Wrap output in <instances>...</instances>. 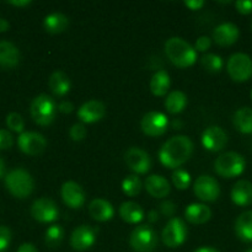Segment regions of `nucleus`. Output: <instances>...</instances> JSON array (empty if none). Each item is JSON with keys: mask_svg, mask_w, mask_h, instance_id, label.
<instances>
[{"mask_svg": "<svg viewBox=\"0 0 252 252\" xmlns=\"http://www.w3.org/2000/svg\"><path fill=\"white\" fill-rule=\"evenodd\" d=\"M193 153V143L186 135H176L170 138L159 150V160L169 169H177L191 158Z\"/></svg>", "mask_w": 252, "mask_h": 252, "instance_id": "obj_1", "label": "nucleus"}, {"mask_svg": "<svg viewBox=\"0 0 252 252\" xmlns=\"http://www.w3.org/2000/svg\"><path fill=\"white\" fill-rule=\"evenodd\" d=\"M165 53L174 65L179 68H189L197 61L196 48L181 37H171L165 43Z\"/></svg>", "mask_w": 252, "mask_h": 252, "instance_id": "obj_2", "label": "nucleus"}, {"mask_svg": "<svg viewBox=\"0 0 252 252\" xmlns=\"http://www.w3.org/2000/svg\"><path fill=\"white\" fill-rule=\"evenodd\" d=\"M245 158L235 152H226L219 155L214 162V170L217 174L225 179L238 177L245 171Z\"/></svg>", "mask_w": 252, "mask_h": 252, "instance_id": "obj_3", "label": "nucleus"}, {"mask_svg": "<svg viewBox=\"0 0 252 252\" xmlns=\"http://www.w3.org/2000/svg\"><path fill=\"white\" fill-rule=\"evenodd\" d=\"M5 186L12 196L17 198H26L33 191L34 182L26 170L15 169L5 176Z\"/></svg>", "mask_w": 252, "mask_h": 252, "instance_id": "obj_4", "label": "nucleus"}, {"mask_svg": "<svg viewBox=\"0 0 252 252\" xmlns=\"http://www.w3.org/2000/svg\"><path fill=\"white\" fill-rule=\"evenodd\" d=\"M31 117L37 125L49 126L56 118L57 106L53 98L46 94H41L33 98L30 107Z\"/></svg>", "mask_w": 252, "mask_h": 252, "instance_id": "obj_5", "label": "nucleus"}, {"mask_svg": "<svg viewBox=\"0 0 252 252\" xmlns=\"http://www.w3.org/2000/svg\"><path fill=\"white\" fill-rule=\"evenodd\" d=\"M129 244L135 252H152L158 246V235L150 225H139L130 233Z\"/></svg>", "mask_w": 252, "mask_h": 252, "instance_id": "obj_6", "label": "nucleus"}, {"mask_svg": "<svg viewBox=\"0 0 252 252\" xmlns=\"http://www.w3.org/2000/svg\"><path fill=\"white\" fill-rule=\"evenodd\" d=\"M226 69L234 81H248L252 76V59L245 53H235L229 58Z\"/></svg>", "mask_w": 252, "mask_h": 252, "instance_id": "obj_7", "label": "nucleus"}, {"mask_svg": "<svg viewBox=\"0 0 252 252\" xmlns=\"http://www.w3.org/2000/svg\"><path fill=\"white\" fill-rule=\"evenodd\" d=\"M162 243L170 249L181 246L187 239V226L180 218H171L162 229Z\"/></svg>", "mask_w": 252, "mask_h": 252, "instance_id": "obj_8", "label": "nucleus"}, {"mask_svg": "<svg viewBox=\"0 0 252 252\" xmlns=\"http://www.w3.org/2000/svg\"><path fill=\"white\" fill-rule=\"evenodd\" d=\"M193 191L197 198L203 202H214L220 196L218 181L209 175H202L196 180Z\"/></svg>", "mask_w": 252, "mask_h": 252, "instance_id": "obj_9", "label": "nucleus"}, {"mask_svg": "<svg viewBox=\"0 0 252 252\" xmlns=\"http://www.w3.org/2000/svg\"><path fill=\"white\" fill-rule=\"evenodd\" d=\"M140 127H142L144 134L149 135V137H160L167 130L169 120L164 113L152 111L143 116Z\"/></svg>", "mask_w": 252, "mask_h": 252, "instance_id": "obj_10", "label": "nucleus"}, {"mask_svg": "<svg viewBox=\"0 0 252 252\" xmlns=\"http://www.w3.org/2000/svg\"><path fill=\"white\" fill-rule=\"evenodd\" d=\"M31 214L33 219H36L39 223H52L58 219L59 211L56 202L43 197V198L36 199L32 203Z\"/></svg>", "mask_w": 252, "mask_h": 252, "instance_id": "obj_11", "label": "nucleus"}, {"mask_svg": "<svg viewBox=\"0 0 252 252\" xmlns=\"http://www.w3.org/2000/svg\"><path fill=\"white\" fill-rule=\"evenodd\" d=\"M17 144L21 152L27 155H39L44 152L47 147L46 138L36 132H24L20 134Z\"/></svg>", "mask_w": 252, "mask_h": 252, "instance_id": "obj_12", "label": "nucleus"}, {"mask_svg": "<svg viewBox=\"0 0 252 252\" xmlns=\"http://www.w3.org/2000/svg\"><path fill=\"white\" fill-rule=\"evenodd\" d=\"M127 166L135 174H147L152 169V159L149 154L140 148H129L125 155Z\"/></svg>", "mask_w": 252, "mask_h": 252, "instance_id": "obj_13", "label": "nucleus"}, {"mask_svg": "<svg viewBox=\"0 0 252 252\" xmlns=\"http://www.w3.org/2000/svg\"><path fill=\"white\" fill-rule=\"evenodd\" d=\"M97 229L91 225H80L71 233L70 245L75 251H85L95 244Z\"/></svg>", "mask_w": 252, "mask_h": 252, "instance_id": "obj_14", "label": "nucleus"}, {"mask_svg": "<svg viewBox=\"0 0 252 252\" xmlns=\"http://www.w3.org/2000/svg\"><path fill=\"white\" fill-rule=\"evenodd\" d=\"M61 196L64 203L73 209L81 208L86 198L83 187L74 181H66L62 185Z\"/></svg>", "mask_w": 252, "mask_h": 252, "instance_id": "obj_15", "label": "nucleus"}, {"mask_svg": "<svg viewBox=\"0 0 252 252\" xmlns=\"http://www.w3.org/2000/svg\"><path fill=\"white\" fill-rule=\"evenodd\" d=\"M228 143V135L223 128L211 126L202 134V145L209 152H220Z\"/></svg>", "mask_w": 252, "mask_h": 252, "instance_id": "obj_16", "label": "nucleus"}, {"mask_svg": "<svg viewBox=\"0 0 252 252\" xmlns=\"http://www.w3.org/2000/svg\"><path fill=\"white\" fill-rule=\"evenodd\" d=\"M106 113V106L101 101L90 100L80 106L78 117L83 123H95L102 120Z\"/></svg>", "mask_w": 252, "mask_h": 252, "instance_id": "obj_17", "label": "nucleus"}, {"mask_svg": "<svg viewBox=\"0 0 252 252\" xmlns=\"http://www.w3.org/2000/svg\"><path fill=\"white\" fill-rule=\"evenodd\" d=\"M239 36H240V32H239L238 26L231 22L219 25L213 32V39L216 41V43L223 47H228L235 43Z\"/></svg>", "mask_w": 252, "mask_h": 252, "instance_id": "obj_18", "label": "nucleus"}, {"mask_svg": "<svg viewBox=\"0 0 252 252\" xmlns=\"http://www.w3.org/2000/svg\"><path fill=\"white\" fill-rule=\"evenodd\" d=\"M89 214L91 218L97 221H107L115 216V208L106 199L95 198L89 204Z\"/></svg>", "mask_w": 252, "mask_h": 252, "instance_id": "obj_19", "label": "nucleus"}, {"mask_svg": "<svg viewBox=\"0 0 252 252\" xmlns=\"http://www.w3.org/2000/svg\"><path fill=\"white\" fill-rule=\"evenodd\" d=\"M145 189L148 193L155 198H164L169 196L171 191L169 181L161 175H150L145 180Z\"/></svg>", "mask_w": 252, "mask_h": 252, "instance_id": "obj_20", "label": "nucleus"}, {"mask_svg": "<svg viewBox=\"0 0 252 252\" xmlns=\"http://www.w3.org/2000/svg\"><path fill=\"white\" fill-rule=\"evenodd\" d=\"M231 201L239 207L250 206L252 203V184L248 180H240L231 189Z\"/></svg>", "mask_w": 252, "mask_h": 252, "instance_id": "obj_21", "label": "nucleus"}, {"mask_svg": "<svg viewBox=\"0 0 252 252\" xmlns=\"http://www.w3.org/2000/svg\"><path fill=\"white\" fill-rule=\"evenodd\" d=\"M20 52L14 43L7 41H0V66L11 69L19 64Z\"/></svg>", "mask_w": 252, "mask_h": 252, "instance_id": "obj_22", "label": "nucleus"}, {"mask_svg": "<svg viewBox=\"0 0 252 252\" xmlns=\"http://www.w3.org/2000/svg\"><path fill=\"white\" fill-rule=\"evenodd\" d=\"M185 217L187 220L196 225L207 223L212 217V211L206 204L201 203H192L185 209Z\"/></svg>", "mask_w": 252, "mask_h": 252, "instance_id": "obj_23", "label": "nucleus"}, {"mask_svg": "<svg viewBox=\"0 0 252 252\" xmlns=\"http://www.w3.org/2000/svg\"><path fill=\"white\" fill-rule=\"evenodd\" d=\"M235 234L244 243H252V211L244 212L236 218Z\"/></svg>", "mask_w": 252, "mask_h": 252, "instance_id": "obj_24", "label": "nucleus"}, {"mask_svg": "<svg viewBox=\"0 0 252 252\" xmlns=\"http://www.w3.org/2000/svg\"><path fill=\"white\" fill-rule=\"evenodd\" d=\"M120 217L128 224L140 223L144 218V211L138 203L132 201L125 202L120 207Z\"/></svg>", "mask_w": 252, "mask_h": 252, "instance_id": "obj_25", "label": "nucleus"}, {"mask_svg": "<svg viewBox=\"0 0 252 252\" xmlns=\"http://www.w3.org/2000/svg\"><path fill=\"white\" fill-rule=\"evenodd\" d=\"M48 86L53 95L64 96L70 91V79L65 73L61 70L54 71L48 80Z\"/></svg>", "mask_w": 252, "mask_h": 252, "instance_id": "obj_26", "label": "nucleus"}, {"mask_svg": "<svg viewBox=\"0 0 252 252\" xmlns=\"http://www.w3.org/2000/svg\"><path fill=\"white\" fill-rule=\"evenodd\" d=\"M43 26L49 33H62L68 29L69 19L61 12H53V14H49L44 17Z\"/></svg>", "mask_w": 252, "mask_h": 252, "instance_id": "obj_27", "label": "nucleus"}, {"mask_svg": "<svg viewBox=\"0 0 252 252\" xmlns=\"http://www.w3.org/2000/svg\"><path fill=\"white\" fill-rule=\"evenodd\" d=\"M171 80L167 71L158 70L150 80V91L155 96H165L169 91Z\"/></svg>", "mask_w": 252, "mask_h": 252, "instance_id": "obj_28", "label": "nucleus"}, {"mask_svg": "<svg viewBox=\"0 0 252 252\" xmlns=\"http://www.w3.org/2000/svg\"><path fill=\"white\" fill-rule=\"evenodd\" d=\"M233 123L236 129L244 134L252 133V108L241 107L235 112L233 118Z\"/></svg>", "mask_w": 252, "mask_h": 252, "instance_id": "obj_29", "label": "nucleus"}, {"mask_svg": "<svg viewBox=\"0 0 252 252\" xmlns=\"http://www.w3.org/2000/svg\"><path fill=\"white\" fill-rule=\"evenodd\" d=\"M187 105V96L182 91L175 90L167 95L165 100V107L167 112L176 115V113L182 112Z\"/></svg>", "mask_w": 252, "mask_h": 252, "instance_id": "obj_30", "label": "nucleus"}, {"mask_svg": "<svg viewBox=\"0 0 252 252\" xmlns=\"http://www.w3.org/2000/svg\"><path fill=\"white\" fill-rule=\"evenodd\" d=\"M64 239V229L61 225H52L46 230L44 243L48 248L56 249L62 244Z\"/></svg>", "mask_w": 252, "mask_h": 252, "instance_id": "obj_31", "label": "nucleus"}, {"mask_svg": "<svg viewBox=\"0 0 252 252\" xmlns=\"http://www.w3.org/2000/svg\"><path fill=\"white\" fill-rule=\"evenodd\" d=\"M122 189L128 197H134L142 191V181L137 175H128L122 182Z\"/></svg>", "mask_w": 252, "mask_h": 252, "instance_id": "obj_32", "label": "nucleus"}, {"mask_svg": "<svg viewBox=\"0 0 252 252\" xmlns=\"http://www.w3.org/2000/svg\"><path fill=\"white\" fill-rule=\"evenodd\" d=\"M201 64L209 73H219L223 69V59L217 54L208 53L204 54L201 59Z\"/></svg>", "mask_w": 252, "mask_h": 252, "instance_id": "obj_33", "label": "nucleus"}, {"mask_svg": "<svg viewBox=\"0 0 252 252\" xmlns=\"http://www.w3.org/2000/svg\"><path fill=\"white\" fill-rule=\"evenodd\" d=\"M172 184L177 189H187L191 185V175L182 169H176L172 174Z\"/></svg>", "mask_w": 252, "mask_h": 252, "instance_id": "obj_34", "label": "nucleus"}, {"mask_svg": "<svg viewBox=\"0 0 252 252\" xmlns=\"http://www.w3.org/2000/svg\"><path fill=\"white\" fill-rule=\"evenodd\" d=\"M6 125L7 127L11 130H14V132L22 133V130H24L25 128V121L21 115H19V113L16 112H11L7 115Z\"/></svg>", "mask_w": 252, "mask_h": 252, "instance_id": "obj_35", "label": "nucleus"}, {"mask_svg": "<svg viewBox=\"0 0 252 252\" xmlns=\"http://www.w3.org/2000/svg\"><path fill=\"white\" fill-rule=\"evenodd\" d=\"M86 134H88V130L83 123H75V125L71 126L70 130H69V137L74 142H81L86 137Z\"/></svg>", "mask_w": 252, "mask_h": 252, "instance_id": "obj_36", "label": "nucleus"}, {"mask_svg": "<svg viewBox=\"0 0 252 252\" xmlns=\"http://www.w3.org/2000/svg\"><path fill=\"white\" fill-rule=\"evenodd\" d=\"M11 241V231L7 226H0V252L6 251Z\"/></svg>", "mask_w": 252, "mask_h": 252, "instance_id": "obj_37", "label": "nucleus"}, {"mask_svg": "<svg viewBox=\"0 0 252 252\" xmlns=\"http://www.w3.org/2000/svg\"><path fill=\"white\" fill-rule=\"evenodd\" d=\"M12 139L11 133H9L5 129H0V149H9L12 147Z\"/></svg>", "mask_w": 252, "mask_h": 252, "instance_id": "obj_38", "label": "nucleus"}, {"mask_svg": "<svg viewBox=\"0 0 252 252\" xmlns=\"http://www.w3.org/2000/svg\"><path fill=\"white\" fill-rule=\"evenodd\" d=\"M235 7L240 14L249 15L252 12V1L251 0H239L235 2Z\"/></svg>", "mask_w": 252, "mask_h": 252, "instance_id": "obj_39", "label": "nucleus"}, {"mask_svg": "<svg viewBox=\"0 0 252 252\" xmlns=\"http://www.w3.org/2000/svg\"><path fill=\"white\" fill-rule=\"evenodd\" d=\"M212 46V39L207 36L199 37L196 41V49L198 52H206L211 48Z\"/></svg>", "mask_w": 252, "mask_h": 252, "instance_id": "obj_40", "label": "nucleus"}, {"mask_svg": "<svg viewBox=\"0 0 252 252\" xmlns=\"http://www.w3.org/2000/svg\"><path fill=\"white\" fill-rule=\"evenodd\" d=\"M160 211H161V213L164 216L172 217L175 214V211H176V206L174 204V202L164 201L160 204Z\"/></svg>", "mask_w": 252, "mask_h": 252, "instance_id": "obj_41", "label": "nucleus"}, {"mask_svg": "<svg viewBox=\"0 0 252 252\" xmlns=\"http://www.w3.org/2000/svg\"><path fill=\"white\" fill-rule=\"evenodd\" d=\"M204 4H206V2H204L203 0H187V1H185V5H186L189 10L202 9V7L204 6Z\"/></svg>", "mask_w": 252, "mask_h": 252, "instance_id": "obj_42", "label": "nucleus"}, {"mask_svg": "<svg viewBox=\"0 0 252 252\" xmlns=\"http://www.w3.org/2000/svg\"><path fill=\"white\" fill-rule=\"evenodd\" d=\"M58 110L63 113H71L74 110V105L70 101H62L58 105Z\"/></svg>", "mask_w": 252, "mask_h": 252, "instance_id": "obj_43", "label": "nucleus"}, {"mask_svg": "<svg viewBox=\"0 0 252 252\" xmlns=\"http://www.w3.org/2000/svg\"><path fill=\"white\" fill-rule=\"evenodd\" d=\"M17 252H38V251H37V249L34 248L32 244L25 243V244H22L21 246H20Z\"/></svg>", "mask_w": 252, "mask_h": 252, "instance_id": "obj_44", "label": "nucleus"}, {"mask_svg": "<svg viewBox=\"0 0 252 252\" xmlns=\"http://www.w3.org/2000/svg\"><path fill=\"white\" fill-rule=\"evenodd\" d=\"M9 4L15 5V6H27L31 4V1L30 0H10Z\"/></svg>", "mask_w": 252, "mask_h": 252, "instance_id": "obj_45", "label": "nucleus"}, {"mask_svg": "<svg viewBox=\"0 0 252 252\" xmlns=\"http://www.w3.org/2000/svg\"><path fill=\"white\" fill-rule=\"evenodd\" d=\"M148 219H149L150 223L158 221V219H159V213L157 212V209H153V211H150L149 213H148Z\"/></svg>", "mask_w": 252, "mask_h": 252, "instance_id": "obj_46", "label": "nucleus"}, {"mask_svg": "<svg viewBox=\"0 0 252 252\" xmlns=\"http://www.w3.org/2000/svg\"><path fill=\"white\" fill-rule=\"evenodd\" d=\"M9 27H10L9 22H7L5 19H2V17H0V32L7 31V30H9Z\"/></svg>", "mask_w": 252, "mask_h": 252, "instance_id": "obj_47", "label": "nucleus"}, {"mask_svg": "<svg viewBox=\"0 0 252 252\" xmlns=\"http://www.w3.org/2000/svg\"><path fill=\"white\" fill-rule=\"evenodd\" d=\"M193 252H219V251L214 248H199L197 249V250H194Z\"/></svg>", "mask_w": 252, "mask_h": 252, "instance_id": "obj_48", "label": "nucleus"}, {"mask_svg": "<svg viewBox=\"0 0 252 252\" xmlns=\"http://www.w3.org/2000/svg\"><path fill=\"white\" fill-rule=\"evenodd\" d=\"M4 172H5V164H4V161L1 160V158H0V177L4 175Z\"/></svg>", "mask_w": 252, "mask_h": 252, "instance_id": "obj_49", "label": "nucleus"}, {"mask_svg": "<svg viewBox=\"0 0 252 252\" xmlns=\"http://www.w3.org/2000/svg\"><path fill=\"white\" fill-rule=\"evenodd\" d=\"M172 125H174L175 129H181V127H182L181 122H179V121H174V123H172Z\"/></svg>", "mask_w": 252, "mask_h": 252, "instance_id": "obj_50", "label": "nucleus"}, {"mask_svg": "<svg viewBox=\"0 0 252 252\" xmlns=\"http://www.w3.org/2000/svg\"><path fill=\"white\" fill-rule=\"evenodd\" d=\"M245 252H252V249H249V250H246Z\"/></svg>", "mask_w": 252, "mask_h": 252, "instance_id": "obj_51", "label": "nucleus"}, {"mask_svg": "<svg viewBox=\"0 0 252 252\" xmlns=\"http://www.w3.org/2000/svg\"><path fill=\"white\" fill-rule=\"evenodd\" d=\"M251 98H252V90H251Z\"/></svg>", "mask_w": 252, "mask_h": 252, "instance_id": "obj_52", "label": "nucleus"}]
</instances>
